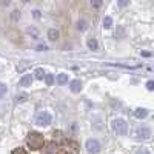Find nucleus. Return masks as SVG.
Returning <instances> with one entry per match:
<instances>
[{
    "label": "nucleus",
    "instance_id": "f03ea898",
    "mask_svg": "<svg viewBox=\"0 0 154 154\" xmlns=\"http://www.w3.org/2000/svg\"><path fill=\"white\" fill-rule=\"evenodd\" d=\"M28 145H29L32 149H38V148L43 145V137H42V134L31 133L29 137H28Z\"/></svg>",
    "mask_w": 154,
    "mask_h": 154
},
{
    "label": "nucleus",
    "instance_id": "a211bd4d",
    "mask_svg": "<svg viewBox=\"0 0 154 154\" xmlns=\"http://www.w3.org/2000/svg\"><path fill=\"white\" fill-rule=\"evenodd\" d=\"M28 99V94H17V102H25Z\"/></svg>",
    "mask_w": 154,
    "mask_h": 154
},
{
    "label": "nucleus",
    "instance_id": "4468645a",
    "mask_svg": "<svg viewBox=\"0 0 154 154\" xmlns=\"http://www.w3.org/2000/svg\"><path fill=\"white\" fill-rule=\"evenodd\" d=\"M34 74H35V77H37V79H43V77H45V71H43L42 68H37Z\"/></svg>",
    "mask_w": 154,
    "mask_h": 154
},
{
    "label": "nucleus",
    "instance_id": "f3484780",
    "mask_svg": "<svg viewBox=\"0 0 154 154\" xmlns=\"http://www.w3.org/2000/svg\"><path fill=\"white\" fill-rule=\"evenodd\" d=\"M77 28H79L80 31H85V29H86V22H85V20H80V22H79V26H77Z\"/></svg>",
    "mask_w": 154,
    "mask_h": 154
},
{
    "label": "nucleus",
    "instance_id": "aec40b11",
    "mask_svg": "<svg viewBox=\"0 0 154 154\" xmlns=\"http://www.w3.org/2000/svg\"><path fill=\"white\" fill-rule=\"evenodd\" d=\"M12 154H26V151L22 149V148H19V149H14V151H12Z\"/></svg>",
    "mask_w": 154,
    "mask_h": 154
},
{
    "label": "nucleus",
    "instance_id": "6ab92c4d",
    "mask_svg": "<svg viewBox=\"0 0 154 154\" xmlns=\"http://www.w3.org/2000/svg\"><path fill=\"white\" fill-rule=\"evenodd\" d=\"M19 19H20V12H19V11H12V20L16 22V20H19Z\"/></svg>",
    "mask_w": 154,
    "mask_h": 154
},
{
    "label": "nucleus",
    "instance_id": "0eeeda50",
    "mask_svg": "<svg viewBox=\"0 0 154 154\" xmlns=\"http://www.w3.org/2000/svg\"><path fill=\"white\" fill-rule=\"evenodd\" d=\"M69 89L72 93H79L80 89H82V82L79 80V79H75V80H72L71 83H69Z\"/></svg>",
    "mask_w": 154,
    "mask_h": 154
},
{
    "label": "nucleus",
    "instance_id": "7ed1b4c3",
    "mask_svg": "<svg viewBox=\"0 0 154 154\" xmlns=\"http://www.w3.org/2000/svg\"><path fill=\"white\" fill-rule=\"evenodd\" d=\"M51 120H53V117H51V114L48 111H40L35 116V125L38 126H48Z\"/></svg>",
    "mask_w": 154,
    "mask_h": 154
},
{
    "label": "nucleus",
    "instance_id": "412c9836",
    "mask_svg": "<svg viewBox=\"0 0 154 154\" xmlns=\"http://www.w3.org/2000/svg\"><path fill=\"white\" fill-rule=\"evenodd\" d=\"M136 154H149V151H148L146 148H140V149H139Z\"/></svg>",
    "mask_w": 154,
    "mask_h": 154
},
{
    "label": "nucleus",
    "instance_id": "6e6552de",
    "mask_svg": "<svg viewBox=\"0 0 154 154\" xmlns=\"http://www.w3.org/2000/svg\"><path fill=\"white\" fill-rule=\"evenodd\" d=\"M134 116H136L137 119H145L146 116H148V111L143 109V108H137V109L134 111Z\"/></svg>",
    "mask_w": 154,
    "mask_h": 154
},
{
    "label": "nucleus",
    "instance_id": "4be33fe9",
    "mask_svg": "<svg viewBox=\"0 0 154 154\" xmlns=\"http://www.w3.org/2000/svg\"><path fill=\"white\" fill-rule=\"evenodd\" d=\"M48 46L46 45H37V51H46Z\"/></svg>",
    "mask_w": 154,
    "mask_h": 154
},
{
    "label": "nucleus",
    "instance_id": "dca6fc26",
    "mask_svg": "<svg viewBox=\"0 0 154 154\" xmlns=\"http://www.w3.org/2000/svg\"><path fill=\"white\" fill-rule=\"evenodd\" d=\"M45 80H46V85H53V82H54L53 74H45Z\"/></svg>",
    "mask_w": 154,
    "mask_h": 154
},
{
    "label": "nucleus",
    "instance_id": "f257e3e1",
    "mask_svg": "<svg viewBox=\"0 0 154 154\" xmlns=\"http://www.w3.org/2000/svg\"><path fill=\"white\" fill-rule=\"evenodd\" d=\"M112 130H114V133L117 134V136H125L126 134V130H128L126 122L123 119H114L112 120Z\"/></svg>",
    "mask_w": 154,
    "mask_h": 154
},
{
    "label": "nucleus",
    "instance_id": "1a4fd4ad",
    "mask_svg": "<svg viewBox=\"0 0 154 154\" xmlns=\"http://www.w3.org/2000/svg\"><path fill=\"white\" fill-rule=\"evenodd\" d=\"M48 38H49L51 42H56L57 38H59V31L54 29V28H53V29H49V31H48Z\"/></svg>",
    "mask_w": 154,
    "mask_h": 154
},
{
    "label": "nucleus",
    "instance_id": "39448f33",
    "mask_svg": "<svg viewBox=\"0 0 154 154\" xmlns=\"http://www.w3.org/2000/svg\"><path fill=\"white\" fill-rule=\"evenodd\" d=\"M151 137V130L149 128H139V130L136 131V139L139 140H145V139H149Z\"/></svg>",
    "mask_w": 154,
    "mask_h": 154
},
{
    "label": "nucleus",
    "instance_id": "423d86ee",
    "mask_svg": "<svg viewBox=\"0 0 154 154\" xmlns=\"http://www.w3.org/2000/svg\"><path fill=\"white\" fill-rule=\"evenodd\" d=\"M20 86H31L32 83V74H25L22 79H20Z\"/></svg>",
    "mask_w": 154,
    "mask_h": 154
},
{
    "label": "nucleus",
    "instance_id": "5701e85b",
    "mask_svg": "<svg viewBox=\"0 0 154 154\" xmlns=\"http://www.w3.org/2000/svg\"><path fill=\"white\" fill-rule=\"evenodd\" d=\"M146 86H148L149 91H152V88H154V82H152V80H149V82L146 83Z\"/></svg>",
    "mask_w": 154,
    "mask_h": 154
},
{
    "label": "nucleus",
    "instance_id": "9d476101",
    "mask_svg": "<svg viewBox=\"0 0 154 154\" xmlns=\"http://www.w3.org/2000/svg\"><path fill=\"white\" fill-rule=\"evenodd\" d=\"M56 80H57L59 85H65V83H68V74H59Z\"/></svg>",
    "mask_w": 154,
    "mask_h": 154
},
{
    "label": "nucleus",
    "instance_id": "20e7f679",
    "mask_svg": "<svg viewBox=\"0 0 154 154\" xmlns=\"http://www.w3.org/2000/svg\"><path fill=\"white\" fill-rule=\"evenodd\" d=\"M86 151L89 154H97L100 151V143L97 142L96 139H89L86 142Z\"/></svg>",
    "mask_w": 154,
    "mask_h": 154
},
{
    "label": "nucleus",
    "instance_id": "ddd939ff",
    "mask_svg": "<svg viewBox=\"0 0 154 154\" xmlns=\"http://www.w3.org/2000/svg\"><path fill=\"white\" fill-rule=\"evenodd\" d=\"M111 25H112V19L109 17V16H106L105 19H103V28H111Z\"/></svg>",
    "mask_w": 154,
    "mask_h": 154
},
{
    "label": "nucleus",
    "instance_id": "9b49d317",
    "mask_svg": "<svg viewBox=\"0 0 154 154\" xmlns=\"http://www.w3.org/2000/svg\"><path fill=\"white\" fill-rule=\"evenodd\" d=\"M26 32L32 37V38H38V31H37V28H34V26H29L28 29H26Z\"/></svg>",
    "mask_w": 154,
    "mask_h": 154
},
{
    "label": "nucleus",
    "instance_id": "2eb2a0df",
    "mask_svg": "<svg viewBox=\"0 0 154 154\" xmlns=\"http://www.w3.org/2000/svg\"><path fill=\"white\" fill-rule=\"evenodd\" d=\"M6 91H8L6 85H5V83H0V99H2V97L6 94Z\"/></svg>",
    "mask_w": 154,
    "mask_h": 154
},
{
    "label": "nucleus",
    "instance_id": "f8f14e48",
    "mask_svg": "<svg viewBox=\"0 0 154 154\" xmlns=\"http://www.w3.org/2000/svg\"><path fill=\"white\" fill-rule=\"evenodd\" d=\"M88 46L91 48L93 51H97V48H99V43H97V40H96V38H89V40H88Z\"/></svg>",
    "mask_w": 154,
    "mask_h": 154
}]
</instances>
